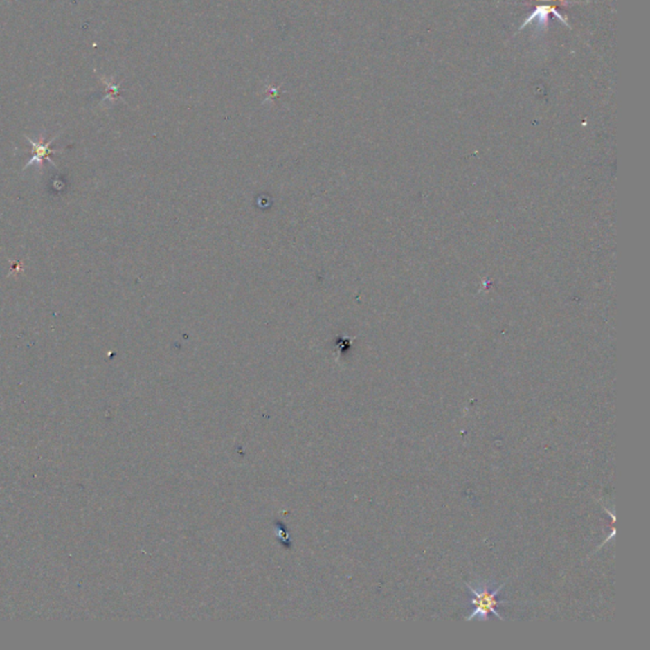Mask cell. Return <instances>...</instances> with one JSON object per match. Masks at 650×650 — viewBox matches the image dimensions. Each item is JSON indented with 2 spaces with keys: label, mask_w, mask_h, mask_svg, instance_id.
Returning <instances> with one entry per match:
<instances>
[{
  "label": "cell",
  "mask_w": 650,
  "mask_h": 650,
  "mask_svg": "<svg viewBox=\"0 0 650 650\" xmlns=\"http://www.w3.org/2000/svg\"><path fill=\"white\" fill-rule=\"evenodd\" d=\"M494 581H491V583L482 581V583H476V584L465 583L467 588L473 595V598H471L473 611L469 616H467V619H465L467 621H474V620L487 621V620H489L490 613H493L499 620H505V617L499 613V607L502 604H508V601L500 599V598H498V596L502 592V589L505 588L507 581L499 584V586L491 587Z\"/></svg>",
  "instance_id": "6da1fadb"
},
{
  "label": "cell",
  "mask_w": 650,
  "mask_h": 650,
  "mask_svg": "<svg viewBox=\"0 0 650 650\" xmlns=\"http://www.w3.org/2000/svg\"><path fill=\"white\" fill-rule=\"evenodd\" d=\"M26 138H27V141L30 143V145L32 146L33 155H32L31 159L27 161V164L24 165V170L30 168L33 164H42V161H45V159H46L48 163H51L54 167H56L55 161L50 158L53 154L60 153V150H55V149L50 147L51 144H53V141L56 140V138H51L50 141H47L46 144H44L42 140H41V143H36V141H33V140H32L31 138H28V136H26Z\"/></svg>",
  "instance_id": "7a4b0ae2"
},
{
  "label": "cell",
  "mask_w": 650,
  "mask_h": 650,
  "mask_svg": "<svg viewBox=\"0 0 650 650\" xmlns=\"http://www.w3.org/2000/svg\"><path fill=\"white\" fill-rule=\"evenodd\" d=\"M550 12L551 13H554L555 16L558 17L559 19H560L563 24H568V22L566 21V18L561 16V15L559 13L558 10H555L554 8H550V7L545 6V7H539V8L536 9L535 12H534V13H532V15L528 17L527 19H526V22L522 24V27H521V28H523V27H525V26H527V24H532V21H534V19H537V24H539V26H543V24H546V21H548V15H549Z\"/></svg>",
  "instance_id": "3957f363"
}]
</instances>
